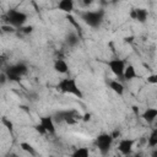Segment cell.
Segmentation results:
<instances>
[{"label":"cell","instance_id":"obj_10","mask_svg":"<svg viewBox=\"0 0 157 157\" xmlns=\"http://www.w3.org/2000/svg\"><path fill=\"white\" fill-rule=\"evenodd\" d=\"M141 118L147 124H155L157 120V108L156 107H148L141 113Z\"/></svg>","mask_w":157,"mask_h":157},{"label":"cell","instance_id":"obj_14","mask_svg":"<svg viewBox=\"0 0 157 157\" xmlns=\"http://www.w3.org/2000/svg\"><path fill=\"white\" fill-rule=\"evenodd\" d=\"M136 77H137V71H136L135 66L131 65V64H128L126 67H125V71H124L123 80H125V81H132Z\"/></svg>","mask_w":157,"mask_h":157},{"label":"cell","instance_id":"obj_13","mask_svg":"<svg viewBox=\"0 0 157 157\" xmlns=\"http://www.w3.org/2000/svg\"><path fill=\"white\" fill-rule=\"evenodd\" d=\"M109 88L118 96H123L124 92H125V87L124 85L120 82V80H110L109 81Z\"/></svg>","mask_w":157,"mask_h":157},{"label":"cell","instance_id":"obj_2","mask_svg":"<svg viewBox=\"0 0 157 157\" xmlns=\"http://www.w3.org/2000/svg\"><path fill=\"white\" fill-rule=\"evenodd\" d=\"M104 10H85L80 13V18L91 28H98L104 20Z\"/></svg>","mask_w":157,"mask_h":157},{"label":"cell","instance_id":"obj_32","mask_svg":"<svg viewBox=\"0 0 157 157\" xmlns=\"http://www.w3.org/2000/svg\"><path fill=\"white\" fill-rule=\"evenodd\" d=\"M48 157H56V156H53V155H50V156H48Z\"/></svg>","mask_w":157,"mask_h":157},{"label":"cell","instance_id":"obj_4","mask_svg":"<svg viewBox=\"0 0 157 157\" xmlns=\"http://www.w3.org/2000/svg\"><path fill=\"white\" fill-rule=\"evenodd\" d=\"M27 71H28V69H27V65H26V64H23V63H17V64L10 65L4 72L6 74L9 81L20 82L21 77L25 76V75L27 74Z\"/></svg>","mask_w":157,"mask_h":157},{"label":"cell","instance_id":"obj_29","mask_svg":"<svg viewBox=\"0 0 157 157\" xmlns=\"http://www.w3.org/2000/svg\"><path fill=\"white\" fill-rule=\"evenodd\" d=\"M6 157H18V156H17L16 153H13V152H11V153H9V155H7Z\"/></svg>","mask_w":157,"mask_h":157},{"label":"cell","instance_id":"obj_16","mask_svg":"<svg viewBox=\"0 0 157 157\" xmlns=\"http://www.w3.org/2000/svg\"><path fill=\"white\" fill-rule=\"evenodd\" d=\"M65 42H66V44L69 47H76L80 43V38H78V36L75 32H70L69 34H66Z\"/></svg>","mask_w":157,"mask_h":157},{"label":"cell","instance_id":"obj_27","mask_svg":"<svg viewBox=\"0 0 157 157\" xmlns=\"http://www.w3.org/2000/svg\"><path fill=\"white\" fill-rule=\"evenodd\" d=\"M112 136H113V139H117V136H119V131H118V130H115V131L112 134Z\"/></svg>","mask_w":157,"mask_h":157},{"label":"cell","instance_id":"obj_31","mask_svg":"<svg viewBox=\"0 0 157 157\" xmlns=\"http://www.w3.org/2000/svg\"><path fill=\"white\" fill-rule=\"evenodd\" d=\"M155 128H157V120H156V123H155Z\"/></svg>","mask_w":157,"mask_h":157},{"label":"cell","instance_id":"obj_3","mask_svg":"<svg viewBox=\"0 0 157 157\" xmlns=\"http://www.w3.org/2000/svg\"><path fill=\"white\" fill-rule=\"evenodd\" d=\"M5 21L7 22V25L15 27V28H22L23 26H26V22L28 20V15L21 10L17 9H10L5 16H4Z\"/></svg>","mask_w":157,"mask_h":157},{"label":"cell","instance_id":"obj_7","mask_svg":"<svg viewBox=\"0 0 157 157\" xmlns=\"http://www.w3.org/2000/svg\"><path fill=\"white\" fill-rule=\"evenodd\" d=\"M135 140L134 139H120L119 142H118V151L123 155V156H130L132 153V150H134V146H135Z\"/></svg>","mask_w":157,"mask_h":157},{"label":"cell","instance_id":"obj_20","mask_svg":"<svg viewBox=\"0 0 157 157\" xmlns=\"http://www.w3.org/2000/svg\"><path fill=\"white\" fill-rule=\"evenodd\" d=\"M1 123H2V125H5V128H6V129H9L10 131H12V129H13V124H12V121H11V120H9L6 117H2Z\"/></svg>","mask_w":157,"mask_h":157},{"label":"cell","instance_id":"obj_12","mask_svg":"<svg viewBox=\"0 0 157 157\" xmlns=\"http://www.w3.org/2000/svg\"><path fill=\"white\" fill-rule=\"evenodd\" d=\"M58 10L65 12V13H71L75 9V2L72 0H60L56 5Z\"/></svg>","mask_w":157,"mask_h":157},{"label":"cell","instance_id":"obj_23","mask_svg":"<svg viewBox=\"0 0 157 157\" xmlns=\"http://www.w3.org/2000/svg\"><path fill=\"white\" fill-rule=\"evenodd\" d=\"M34 129H36V130H37V131H38L40 135H47V134H45V131H44V129L42 128V125H40L39 123H38V124L34 126Z\"/></svg>","mask_w":157,"mask_h":157},{"label":"cell","instance_id":"obj_1","mask_svg":"<svg viewBox=\"0 0 157 157\" xmlns=\"http://www.w3.org/2000/svg\"><path fill=\"white\" fill-rule=\"evenodd\" d=\"M56 90L60 91L61 93H65V94H71V96H75L77 98H83V93H82L81 88L78 87L76 78H74V77L61 78L56 85Z\"/></svg>","mask_w":157,"mask_h":157},{"label":"cell","instance_id":"obj_6","mask_svg":"<svg viewBox=\"0 0 157 157\" xmlns=\"http://www.w3.org/2000/svg\"><path fill=\"white\" fill-rule=\"evenodd\" d=\"M107 65L109 67V70L112 71V74L118 78V80H123V76H124V71H125V67H126V61L120 59V58H113V59H109L107 61Z\"/></svg>","mask_w":157,"mask_h":157},{"label":"cell","instance_id":"obj_17","mask_svg":"<svg viewBox=\"0 0 157 157\" xmlns=\"http://www.w3.org/2000/svg\"><path fill=\"white\" fill-rule=\"evenodd\" d=\"M146 145L151 148H156L157 147V128H155L151 134L148 135L147 137V141H146Z\"/></svg>","mask_w":157,"mask_h":157},{"label":"cell","instance_id":"obj_30","mask_svg":"<svg viewBox=\"0 0 157 157\" xmlns=\"http://www.w3.org/2000/svg\"><path fill=\"white\" fill-rule=\"evenodd\" d=\"M134 157H142V155H141V153H135Z\"/></svg>","mask_w":157,"mask_h":157},{"label":"cell","instance_id":"obj_19","mask_svg":"<svg viewBox=\"0 0 157 157\" xmlns=\"http://www.w3.org/2000/svg\"><path fill=\"white\" fill-rule=\"evenodd\" d=\"M1 31L4 33H7V34H13L16 32V28L12 27V26H10V25H2L1 26Z\"/></svg>","mask_w":157,"mask_h":157},{"label":"cell","instance_id":"obj_15","mask_svg":"<svg viewBox=\"0 0 157 157\" xmlns=\"http://www.w3.org/2000/svg\"><path fill=\"white\" fill-rule=\"evenodd\" d=\"M70 157H91V152H90V148L86 147V146H81V147H77L72 151L71 156Z\"/></svg>","mask_w":157,"mask_h":157},{"label":"cell","instance_id":"obj_8","mask_svg":"<svg viewBox=\"0 0 157 157\" xmlns=\"http://www.w3.org/2000/svg\"><path fill=\"white\" fill-rule=\"evenodd\" d=\"M39 124L44 129L47 135H54L56 132V126H55V120L54 117L52 115H44L39 118Z\"/></svg>","mask_w":157,"mask_h":157},{"label":"cell","instance_id":"obj_26","mask_svg":"<svg viewBox=\"0 0 157 157\" xmlns=\"http://www.w3.org/2000/svg\"><path fill=\"white\" fill-rule=\"evenodd\" d=\"M151 157H157V147L153 148V151H152V153H151Z\"/></svg>","mask_w":157,"mask_h":157},{"label":"cell","instance_id":"obj_5","mask_svg":"<svg viewBox=\"0 0 157 157\" xmlns=\"http://www.w3.org/2000/svg\"><path fill=\"white\" fill-rule=\"evenodd\" d=\"M113 141H114V139H113L112 134L102 132V134H99V135L96 137L94 145H96V147L98 148V151H99V153H101L102 156H107V155L109 153L110 148H112Z\"/></svg>","mask_w":157,"mask_h":157},{"label":"cell","instance_id":"obj_22","mask_svg":"<svg viewBox=\"0 0 157 157\" xmlns=\"http://www.w3.org/2000/svg\"><path fill=\"white\" fill-rule=\"evenodd\" d=\"M146 81H147L150 85H157V72L148 75V76L146 77Z\"/></svg>","mask_w":157,"mask_h":157},{"label":"cell","instance_id":"obj_9","mask_svg":"<svg viewBox=\"0 0 157 157\" xmlns=\"http://www.w3.org/2000/svg\"><path fill=\"white\" fill-rule=\"evenodd\" d=\"M129 16H130V18H132L140 23H145L148 18V11L144 7H134L130 10Z\"/></svg>","mask_w":157,"mask_h":157},{"label":"cell","instance_id":"obj_18","mask_svg":"<svg viewBox=\"0 0 157 157\" xmlns=\"http://www.w3.org/2000/svg\"><path fill=\"white\" fill-rule=\"evenodd\" d=\"M20 148H21L23 152H26L27 155H29V156H36V155H37L36 148H34L29 142H26V141L21 142V144H20Z\"/></svg>","mask_w":157,"mask_h":157},{"label":"cell","instance_id":"obj_25","mask_svg":"<svg viewBox=\"0 0 157 157\" xmlns=\"http://www.w3.org/2000/svg\"><path fill=\"white\" fill-rule=\"evenodd\" d=\"M124 42H125V43H132V42H134V37H132V36L125 37V38H124Z\"/></svg>","mask_w":157,"mask_h":157},{"label":"cell","instance_id":"obj_28","mask_svg":"<svg viewBox=\"0 0 157 157\" xmlns=\"http://www.w3.org/2000/svg\"><path fill=\"white\" fill-rule=\"evenodd\" d=\"M132 110L135 112V114H136V115L139 114V107H136V105H134V107H132Z\"/></svg>","mask_w":157,"mask_h":157},{"label":"cell","instance_id":"obj_24","mask_svg":"<svg viewBox=\"0 0 157 157\" xmlns=\"http://www.w3.org/2000/svg\"><path fill=\"white\" fill-rule=\"evenodd\" d=\"M82 120L83 121H90L91 120V113H85L82 115Z\"/></svg>","mask_w":157,"mask_h":157},{"label":"cell","instance_id":"obj_11","mask_svg":"<svg viewBox=\"0 0 157 157\" xmlns=\"http://www.w3.org/2000/svg\"><path fill=\"white\" fill-rule=\"evenodd\" d=\"M53 69H54L55 72H58V74H60V75H66V74L69 72V64H67V61H66L65 59L59 58V59H56V60L54 61Z\"/></svg>","mask_w":157,"mask_h":157},{"label":"cell","instance_id":"obj_21","mask_svg":"<svg viewBox=\"0 0 157 157\" xmlns=\"http://www.w3.org/2000/svg\"><path fill=\"white\" fill-rule=\"evenodd\" d=\"M33 29H34V27L31 26V25H26V26H23L22 28H20V31H21L23 34H31V33L33 32Z\"/></svg>","mask_w":157,"mask_h":157}]
</instances>
